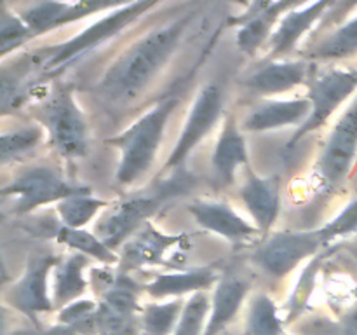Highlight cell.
<instances>
[{"label":"cell","mask_w":357,"mask_h":335,"mask_svg":"<svg viewBox=\"0 0 357 335\" xmlns=\"http://www.w3.org/2000/svg\"><path fill=\"white\" fill-rule=\"evenodd\" d=\"M195 13L150 30L105 70L98 91L114 105H131L150 89L183 42Z\"/></svg>","instance_id":"cell-1"},{"label":"cell","mask_w":357,"mask_h":335,"mask_svg":"<svg viewBox=\"0 0 357 335\" xmlns=\"http://www.w3.org/2000/svg\"><path fill=\"white\" fill-rule=\"evenodd\" d=\"M178 103L180 96L176 94L162 98L129 128L108 140V143L119 150L115 180L121 187H132L150 173Z\"/></svg>","instance_id":"cell-2"},{"label":"cell","mask_w":357,"mask_h":335,"mask_svg":"<svg viewBox=\"0 0 357 335\" xmlns=\"http://www.w3.org/2000/svg\"><path fill=\"white\" fill-rule=\"evenodd\" d=\"M160 2L162 0H138V2L121 7V9L112 10L110 14L98 20L89 28L77 34L75 37L68 38L63 44L45 47L37 54H31V61L37 63L44 79H54L68 66L79 61L82 56H86L87 52L94 51L101 44L121 35L126 28L135 24L139 17L150 13Z\"/></svg>","instance_id":"cell-3"},{"label":"cell","mask_w":357,"mask_h":335,"mask_svg":"<svg viewBox=\"0 0 357 335\" xmlns=\"http://www.w3.org/2000/svg\"><path fill=\"white\" fill-rule=\"evenodd\" d=\"M47 143L61 159L77 161L89 150V126L72 87L59 86L44 101L38 115Z\"/></svg>","instance_id":"cell-4"},{"label":"cell","mask_w":357,"mask_h":335,"mask_svg":"<svg viewBox=\"0 0 357 335\" xmlns=\"http://www.w3.org/2000/svg\"><path fill=\"white\" fill-rule=\"evenodd\" d=\"M84 191H89V187L73 184L56 168L30 166L7 181L0 194L13 199L14 215H28L44 206H56L63 199Z\"/></svg>","instance_id":"cell-5"},{"label":"cell","mask_w":357,"mask_h":335,"mask_svg":"<svg viewBox=\"0 0 357 335\" xmlns=\"http://www.w3.org/2000/svg\"><path fill=\"white\" fill-rule=\"evenodd\" d=\"M307 86H309L307 96L312 108L307 121L291 135V140L286 145L288 150L295 149L310 133L324 128L330 119L340 110L342 105L349 101V98L356 96L357 68H330L319 73L314 72Z\"/></svg>","instance_id":"cell-6"},{"label":"cell","mask_w":357,"mask_h":335,"mask_svg":"<svg viewBox=\"0 0 357 335\" xmlns=\"http://www.w3.org/2000/svg\"><path fill=\"white\" fill-rule=\"evenodd\" d=\"M326 248L321 229L282 230L268 234L261 241L253 253V262L271 278L282 279Z\"/></svg>","instance_id":"cell-7"},{"label":"cell","mask_w":357,"mask_h":335,"mask_svg":"<svg viewBox=\"0 0 357 335\" xmlns=\"http://www.w3.org/2000/svg\"><path fill=\"white\" fill-rule=\"evenodd\" d=\"M357 163V93L335 121L323 150L314 164L317 180L337 188L351 177Z\"/></svg>","instance_id":"cell-8"},{"label":"cell","mask_w":357,"mask_h":335,"mask_svg":"<svg viewBox=\"0 0 357 335\" xmlns=\"http://www.w3.org/2000/svg\"><path fill=\"white\" fill-rule=\"evenodd\" d=\"M223 112H225V98H223L222 87L215 82L206 84L197 93L190 110H188L180 136L174 143L169 157L164 163L162 173L178 170L187 163L190 154L222 121Z\"/></svg>","instance_id":"cell-9"},{"label":"cell","mask_w":357,"mask_h":335,"mask_svg":"<svg viewBox=\"0 0 357 335\" xmlns=\"http://www.w3.org/2000/svg\"><path fill=\"white\" fill-rule=\"evenodd\" d=\"M59 258L42 255L28 262L23 274L3 290V302L37 323L38 316L56 311L52 302L51 276Z\"/></svg>","instance_id":"cell-10"},{"label":"cell","mask_w":357,"mask_h":335,"mask_svg":"<svg viewBox=\"0 0 357 335\" xmlns=\"http://www.w3.org/2000/svg\"><path fill=\"white\" fill-rule=\"evenodd\" d=\"M160 195H132L110 204L94 223V232L112 248L117 250L131 236H135L150 216L159 209Z\"/></svg>","instance_id":"cell-11"},{"label":"cell","mask_w":357,"mask_h":335,"mask_svg":"<svg viewBox=\"0 0 357 335\" xmlns=\"http://www.w3.org/2000/svg\"><path fill=\"white\" fill-rule=\"evenodd\" d=\"M187 244L185 234H166L152 222H146L121 246V265L126 269L173 265L174 260L187 251Z\"/></svg>","instance_id":"cell-12"},{"label":"cell","mask_w":357,"mask_h":335,"mask_svg":"<svg viewBox=\"0 0 357 335\" xmlns=\"http://www.w3.org/2000/svg\"><path fill=\"white\" fill-rule=\"evenodd\" d=\"M335 2L337 0H314L309 6L284 14L267 40L268 59H281L291 54L305 35H309L312 28L321 23Z\"/></svg>","instance_id":"cell-13"},{"label":"cell","mask_w":357,"mask_h":335,"mask_svg":"<svg viewBox=\"0 0 357 335\" xmlns=\"http://www.w3.org/2000/svg\"><path fill=\"white\" fill-rule=\"evenodd\" d=\"M309 96L265 98L248 110L241 128L246 133H268L286 128H300L310 115Z\"/></svg>","instance_id":"cell-14"},{"label":"cell","mask_w":357,"mask_h":335,"mask_svg":"<svg viewBox=\"0 0 357 335\" xmlns=\"http://www.w3.org/2000/svg\"><path fill=\"white\" fill-rule=\"evenodd\" d=\"M312 73V63L309 59H268L246 77L244 86L255 94L272 98L309 84Z\"/></svg>","instance_id":"cell-15"},{"label":"cell","mask_w":357,"mask_h":335,"mask_svg":"<svg viewBox=\"0 0 357 335\" xmlns=\"http://www.w3.org/2000/svg\"><path fill=\"white\" fill-rule=\"evenodd\" d=\"M195 222L208 232L216 234L230 243H246L260 236L255 223L244 220L229 202L213 199H194L187 206Z\"/></svg>","instance_id":"cell-16"},{"label":"cell","mask_w":357,"mask_h":335,"mask_svg":"<svg viewBox=\"0 0 357 335\" xmlns=\"http://www.w3.org/2000/svg\"><path fill=\"white\" fill-rule=\"evenodd\" d=\"M241 199L246 206L260 236L267 237L281 215V188L272 178H264L248 168V177L241 187Z\"/></svg>","instance_id":"cell-17"},{"label":"cell","mask_w":357,"mask_h":335,"mask_svg":"<svg viewBox=\"0 0 357 335\" xmlns=\"http://www.w3.org/2000/svg\"><path fill=\"white\" fill-rule=\"evenodd\" d=\"M220 279L222 278L215 265H201L187 271H171L153 276L143 285V290L155 300L181 299L183 295H194L215 288Z\"/></svg>","instance_id":"cell-18"},{"label":"cell","mask_w":357,"mask_h":335,"mask_svg":"<svg viewBox=\"0 0 357 335\" xmlns=\"http://www.w3.org/2000/svg\"><path fill=\"white\" fill-rule=\"evenodd\" d=\"M211 163L218 180L227 185L234 184L239 168H250V150H248L244 131L232 114L223 119Z\"/></svg>","instance_id":"cell-19"},{"label":"cell","mask_w":357,"mask_h":335,"mask_svg":"<svg viewBox=\"0 0 357 335\" xmlns=\"http://www.w3.org/2000/svg\"><path fill=\"white\" fill-rule=\"evenodd\" d=\"M248 292L250 285L244 279L234 276L220 279L211 293V309L208 314L204 335H220L225 332L246 302Z\"/></svg>","instance_id":"cell-20"},{"label":"cell","mask_w":357,"mask_h":335,"mask_svg":"<svg viewBox=\"0 0 357 335\" xmlns=\"http://www.w3.org/2000/svg\"><path fill=\"white\" fill-rule=\"evenodd\" d=\"M89 257L72 251L66 257L59 258L52 271V302L56 311L63 309L72 304L73 300L82 299L89 286V279L86 278V269L89 267Z\"/></svg>","instance_id":"cell-21"},{"label":"cell","mask_w":357,"mask_h":335,"mask_svg":"<svg viewBox=\"0 0 357 335\" xmlns=\"http://www.w3.org/2000/svg\"><path fill=\"white\" fill-rule=\"evenodd\" d=\"M307 2H314V0H275L271 9H267L260 16L253 17L248 23L241 24L239 31H237V45H239L241 51L248 56L257 54L267 44L279 20L289 10L305 7Z\"/></svg>","instance_id":"cell-22"},{"label":"cell","mask_w":357,"mask_h":335,"mask_svg":"<svg viewBox=\"0 0 357 335\" xmlns=\"http://www.w3.org/2000/svg\"><path fill=\"white\" fill-rule=\"evenodd\" d=\"M357 56V16L324 31L321 38L302 51L309 61H342Z\"/></svg>","instance_id":"cell-23"},{"label":"cell","mask_w":357,"mask_h":335,"mask_svg":"<svg viewBox=\"0 0 357 335\" xmlns=\"http://www.w3.org/2000/svg\"><path fill=\"white\" fill-rule=\"evenodd\" d=\"M56 241L68 250L79 251L93 260H98L101 265L121 264V255L112 250L96 232H89L87 229H73L59 223L56 230Z\"/></svg>","instance_id":"cell-24"},{"label":"cell","mask_w":357,"mask_h":335,"mask_svg":"<svg viewBox=\"0 0 357 335\" xmlns=\"http://www.w3.org/2000/svg\"><path fill=\"white\" fill-rule=\"evenodd\" d=\"M110 204L112 202L107 199L96 198L89 188V191L79 192V194L63 199L54 206V209L61 225L73 227V229H86Z\"/></svg>","instance_id":"cell-25"},{"label":"cell","mask_w":357,"mask_h":335,"mask_svg":"<svg viewBox=\"0 0 357 335\" xmlns=\"http://www.w3.org/2000/svg\"><path fill=\"white\" fill-rule=\"evenodd\" d=\"M187 300L167 299L142 307L139 332L142 335H173Z\"/></svg>","instance_id":"cell-26"},{"label":"cell","mask_w":357,"mask_h":335,"mask_svg":"<svg viewBox=\"0 0 357 335\" xmlns=\"http://www.w3.org/2000/svg\"><path fill=\"white\" fill-rule=\"evenodd\" d=\"M42 142H47V136H45V129L40 122L3 131L0 136V161L3 166H7L9 163H16L37 150Z\"/></svg>","instance_id":"cell-27"},{"label":"cell","mask_w":357,"mask_h":335,"mask_svg":"<svg viewBox=\"0 0 357 335\" xmlns=\"http://www.w3.org/2000/svg\"><path fill=\"white\" fill-rule=\"evenodd\" d=\"M326 255L328 250L321 251V253H317L316 257H312L303 265L302 272H300L298 279H296L295 288H293L291 295H289L288 302H286V325L295 323L302 316L303 311L307 309V306H309L310 297H312L314 290L317 286V276L321 272V265H323Z\"/></svg>","instance_id":"cell-28"},{"label":"cell","mask_w":357,"mask_h":335,"mask_svg":"<svg viewBox=\"0 0 357 335\" xmlns=\"http://www.w3.org/2000/svg\"><path fill=\"white\" fill-rule=\"evenodd\" d=\"M244 335H284V320L279 316V309L271 295L264 292L253 295Z\"/></svg>","instance_id":"cell-29"},{"label":"cell","mask_w":357,"mask_h":335,"mask_svg":"<svg viewBox=\"0 0 357 335\" xmlns=\"http://www.w3.org/2000/svg\"><path fill=\"white\" fill-rule=\"evenodd\" d=\"M139 314L124 313L105 302H98L94 313V335H139Z\"/></svg>","instance_id":"cell-30"},{"label":"cell","mask_w":357,"mask_h":335,"mask_svg":"<svg viewBox=\"0 0 357 335\" xmlns=\"http://www.w3.org/2000/svg\"><path fill=\"white\" fill-rule=\"evenodd\" d=\"M209 309H211V299L206 292L188 297L173 335H204Z\"/></svg>","instance_id":"cell-31"},{"label":"cell","mask_w":357,"mask_h":335,"mask_svg":"<svg viewBox=\"0 0 357 335\" xmlns=\"http://www.w3.org/2000/svg\"><path fill=\"white\" fill-rule=\"evenodd\" d=\"M66 3L68 2H63V0H42L37 6H31L30 9L23 10L20 16L33 30L35 37H38V35L59 28V21L65 13Z\"/></svg>","instance_id":"cell-32"},{"label":"cell","mask_w":357,"mask_h":335,"mask_svg":"<svg viewBox=\"0 0 357 335\" xmlns=\"http://www.w3.org/2000/svg\"><path fill=\"white\" fill-rule=\"evenodd\" d=\"M31 38H35V34L24 23L23 17L3 7L2 21H0V56L7 58L10 52L20 49L21 45H24Z\"/></svg>","instance_id":"cell-33"},{"label":"cell","mask_w":357,"mask_h":335,"mask_svg":"<svg viewBox=\"0 0 357 335\" xmlns=\"http://www.w3.org/2000/svg\"><path fill=\"white\" fill-rule=\"evenodd\" d=\"M98 309L96 300L79 299L58 311V323L75 328L80 335H94V313Z\"/></svg>","instance_id":"cell-34"},{"label":"cell","mask_w":357,"mask_h":335,"mask_svg":"<svg viewBox=\"0 0 357 335\" xmlns=\"http://www.w3.org/2000/svg\"><path fill=\"white\" fill-rule=\"evenodd\" d=\"M135 2H138V0H77V2H68L61 16V21H59V28L65 27V24L77 23V21L93 16L96 13L100 14L105 13V10L121 9V7Z\"/></svg>","instance_id":"cell-35"},{"label":"cell","mask_w":357,"mask_h":335,"mask_svg":"<svg viewBox=\"0 0 357 335\" xmlns=\"http://www.w3.org/2000/svg\"><path fill=\"white\" fill-rule=\"evenodd\" d=\"M319 229L328 244L357 232V199L349 202L335 218H331L330 222L324 223Z\"/></svg>","instance_id":"cell-36"},{"label":"cell","mask_w":357,"mask_h":335,"mask_svg":"<svg viewBox=\"0 0 357 335\" xmlns=\"http://www.w3.org/2000/svg\"><path fill=\"white\" fill-rule=\"evenodd\" d=\"M354 9H357V0H337V2L331 6V9L326 13V16L321 20L319 27H317V34L331 30V28L338 27V24H342L344 21H347L349 14Z\"/></svg>","instance_id":"cell-37"},{"label":"cell","mask_w":357,"mask_h":335,"mask_svg":"<svg viewBox=\"0 0 357 335\" xmlns=\"http://www.w3.org/2000/svg\"><path fill=\"white\" fill-rule=\"evenodd\" d=\"M274 2H275V0H251V3H250V7L246 9V13H243L241 16H237V17H234L230 23L241 27V24L248 23V21H251L253 17L260 16V14H264L265 10L271 9L272 3H274Z\"/></svg>","instance_id":"cell-38"},{"label":"cell","mask_w":357,"mask_h":335,"mask_svg":"<svg viewBox=\"0 0 357 335\" xmlns=\"http://www.w3.org/2000/svg\"><path fill=\"white\" fill-rule=\"evenodd\" d=\"M338 335H357V306L338 323Z\"/></svg>","instance_id":"cell-39"},{"label":"cell","mask_w":357,"mask_h":335,"mask_svg":"<svg viewBox=\"0 0 357 335\" xmlns=\"http://www.w3.org/2000/svg\"><path fill=\"white\" fill-rule=\"evenodd\" d=\"M44 335H80V334L75 330V328L68 327V325L58 323V325H56V327H52L51 330L45 332Z\"/></svg>","instance_id":"cell-40"},{"label":"cell","mask_w":357,"mask_h":335,"mask_svg":"<svg viewBox=\"0 0 357 335\" xmlns=\"http://www.w3.org/2000/svg\"><path fill=\"white\" fill-rule=\"evenodd\" d=\"M284 335H288V334H284Z\"/></svg>","instance_id":"cell-41"}]
</instances>
